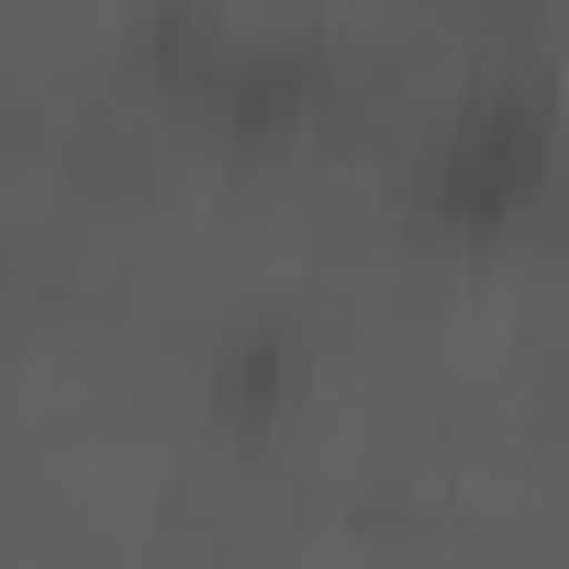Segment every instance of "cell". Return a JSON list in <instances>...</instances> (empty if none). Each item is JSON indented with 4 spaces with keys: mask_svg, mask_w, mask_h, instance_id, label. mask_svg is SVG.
<instances>
[{
    "mask_svg": "<svg viewBox=\"0 0 569 569\" xmlns=\"http://www.w3.org/2000/svg\"><path fill=\"white\" fill-rule=\"evenodd\" d=\"M547 157H558V79L547 68H480L436 112V134L413 146V179L447 212H513L547 179Z\"/></svg>",
    "mask_w": 569,
    "mask_h": 569,
    "instance_id": "cell-1",
    "label": "cell"
}]
</instances>
